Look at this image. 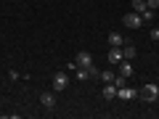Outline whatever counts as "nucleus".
<instances>
[{
	"mask_svg": "<svg viewBox=\"0 0 159 119\" xmlns=\"http://www.w3.org/2000/svg\"><path fill=\"white\" fill-rule=\"evenodd\" d=\"M138 95H141L146 103H154L159 98V85H157V82H146V85L138 90Z\"/></svg>",
	"mask_w": 159,
	"mask_h": 119,
	"instance_id": "obj_1",
	"label": "nucleus"
},
{
	"mask_svg": "<svg viewBox=\"0 0 159 119\" xmlns=\"http://www.w3.org/2000/svg\"><path fill=\"white\" fill-rule=\"evenodd\" d=\"M122 24H125L127 29H138V27H143V19H141V13L130 11V13H125V16H122Z\"/></svg>",
	"mask_w": 159,
	"mask_h": 119,
	"instance_id": "obj_2",
	"label": "nucleus"
},
{
	"mask_svg": "<svg viewBox=\"0 0 159 119\" xmlns=\"http://www.w3.org/2000/svg\"><path fill=\"white\" fill-rule=\"evenodd\" d=\"M66 87H69V74H66V72L53 74V90L61 93V90H66Z\"/></svg>",
	"mask_w": 159,
	"mask_h": 119,
	"instance_id": "obj_3",
	"label": "nucleus"
},
{
	"mask_svg": "<svg viewBox=\"0 0 159 119\" xmlns=\"http://www.w3.org/2000/svg\"><path fill=\"white\" fill-rule=\"evenodd\" d=\"M40 106L43 108H56V90H48V93H40Z\"/></svg>",
	"mask_w": 159,
	"mask_h": 119,
	"instance_id": "obj_4",
	"label": "nucleus"
},
{
	"mask_svg": "<svg viewBox=\"0 0 159 119\" xmlns=\"http://www.w3.org/2000/svg\"><path fill=\"white\" fill-rule=\"evenodd\" d=\"M117 98H119V101H133V98H138V90H135V87H119V90H117Z\"/></svg>",
	"mask_w": 159,
	"mask_h": 119,
	"instance_id": "obj_5",
	"label": "nucleus"
},
{
	"mask_svg": "<svg viewBox=\"0 0 159 119\" xmlns=\"http://www.w3.org/2000/svg\"><path fill=\"white\" fill-rule=\"evenodd\" d=\"M74 61H77V66H82V69H88V66H93V56L88 51H80L77 53V58H74Z\"/></svg>",
	"mask_w": 159,
	"mask_h": 119,
	"instance_id": "obj_6",
	"label": "nucleus"
},
{
	"mask_svg": "<svg viewBox=\"0 0 159 119\" xmlns=\"http://www.w3.org/2000/svg\"><path fill=\"white\" fill-rule=\"evenodd\" d=\"M101 95L106 98V101H114V98H117V85H114V82H106L103 90H101Z\"/></svg>",
	"mask_w": 159,
	"mask_h": 119,
	"instance_id": "obj_7",
	"label": "nucleus"
},
{
	"mask_svg": "<svg viewBox=\"0 0 159 119\" xmlns=\"http://www.w3.org/2000/svg\"><path fill=\"white\" fill-rule=\"evenodd\" d=\"M109 45H111V48H122V45H125L122 34H119V32H109Z\"/></svg>",
	"mask_w": 159,
	"mask_h": 119,
	"instance_id": "obj_8",
	"label": "nucleus"
},
{
	"mask_svg": "<svg viewBox=\"0 0 159 119\" xmlns=\"http://www.w3.org/2000/svg\"><path fill=\"white\" fill-rule=\"evenodd\" d=\"M119 74H122V77H133V64L127 61V58L119 61Z\"/></svg>",
	"mask_w": 159,
	"mask_h": 119,
	"instance_id": "obj_9",
	"label": "nucleus"
},
{
	"mask_svg": "<svg viewBox=\"0 0 159 119\" xmlns=\"http://www.w3.org/2000/svg\"><path fill=\"white\" fill-rule=\"evenodd\" d=\"M135 45H130V42H125V45H122V58H127V61H133V58H135Z\"/></svg>",
	"mask_w": 159,
	"mask_h": 119,
	"instance_id": "obj_10",
	"label": "nucleus"
},
{
	"mask_svg": "<svg viewBox=\"0 0 159 119\" xmlns=\"http://www.w3.org/2000/svg\"><path fill=\"white\" fill-rule=\"evenodd\" d=\"M106 58H109V64H119L122 61V48H111Z\"/></svg>",
	"mask_w": 159,
	"mask_h": 119,
	"instance_id": "obj_11",
	"label": "nucleus"
},
{
	"mask_svg": "<svg viewBox=\"0 0 159 119\" xmlns=\"http://www.w3.org/2000/svg\"><path fill=\"white\" fill-rule=\"evenodd\" d=\"M130 6H133V11H135V13H143V11H146V0H133Z\"/></svg>",
	"mask_w": 159,
	"mask_h": 119,
	"instance_id": "obj_12",
	"label": "nucleus"
},
{
	"mask_svg": "<svg viewBox=\"0 0 159 119\" xmlns=\"http://www.w3.org/2000/svg\"><path fill=\"white\" fill-rule=\"evenodd\" d=\"M141 19H143V24H151L154 21V11H151V8H146V11L141 13Z\"/></svg>",
	"mask_w": 159,
	"mask_h": 119,
	"instance_id": "obj_13",
	"label": "nucleus"
},
{
	"mask_svg": "<svg viewBox=\"0 0 159 119\" xmlns=\"http://www.w3.org/2000/svg\"><path fill=\"white\" fill-rule=\"evenodd\" d=\"M74 77H77L80 82H82V79H88V69H82V66H77V69H74Z\"/></svg>",
	"mask_w": 159,
	"mask_h": 119,
	"instance_id": "obj_14",
	"label": "nucleus"
},
{
	"mask_svg": "<svg viewBox=\"0 0 159 119\" xmlns=\"http://www.w3.org/2000/svg\"><path fill=\"white\" fill-rule=\"evenodd\" d=\"M101 79H103V82H114V72H109V69L101 72Z\"/></svg>",
	"mask_w": 159,
	"mask_h": 119,
	"instance_id": "obj_15",
	"label": "nucleus"
},
{
	"mask_svg": "<svg viewBox=\"0 0 159 119\" xmlns=\"http://www.w3.org/2000/svg\"><path fill=\"white\" fill-rule=\"evenodd\" d=\"M88 77H101V69L98 66H88Z\"/></svg>",
	"mask_w": 159,
	"mask_h": 119,
	"instance_id": "obj_16",
	"label": "nucleus"
},
{
	"mask_svg": "<svg viewBox=\"0 0 159 119\" xmlns=\"http://www.w3.org/2000/svg\"><path fill=\"white\" fill-rule=\"evenodd\" d=\"M125 79H127V77H122V74H119V77H114V85H117V90H119V87H125Z\"/></svg>",
	"mask_w": 159,
	"mask_h": 119,
	"instance_id": "obj_17",
	"label": "nucleus"
},
{
	"mask_svg": "<svg viewBox=\"0 0 159 119\" xmlns=\"http://www.w3.org/2000/svg\"><path fill=\"white\" fill-rule=\"evenodd\" d=\"M146 8H151V11H157V8H159V0H146Z\"/></svg>",
	"mask_w": 159,
	"mask_h": 119,
	"instance_id": "obj_18",
	"label": "nucleus"
},
{
	"mask_svg": "<svg viewBox=\"0 0 159 119\" xmlns=\"http://www.w3.org/2000/svg\"><path fill=\"white\" fill-rule=\"evenodd\" d=\"M148 37H151V40H159V27H151V32H148Z\"/></svg>",
	"mask_w": 159,
	"mask_h": 119,
	"instance_id": "obj_19",
	"label": "nucleus"
}]
</instances>
